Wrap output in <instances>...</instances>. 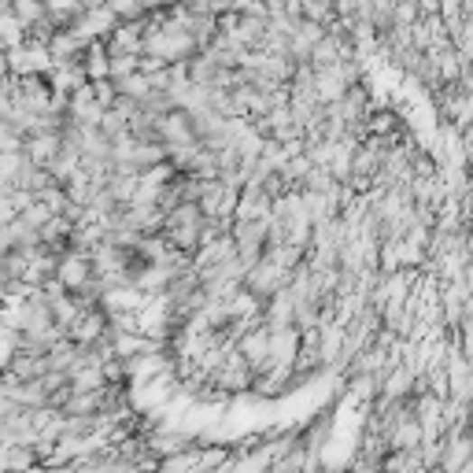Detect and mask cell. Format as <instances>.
Masks as SVG:
<instances>
[{
    "instance_id": "cell-9",
    "label": "cell",
    "mask_w": 473,
    "mask_h": 473,
    "mask_svg": "<svg viewBox=\"0 0 473 473\" xmlns=\"http://www.w3.org/2000/svg\"><path fill=\"white\" fill-rule=\"evenodd\" d=\"M385 448H388V451H418V448H422V429H418V422H414L411 414L400 418L396 425H392Z\"/></svg>"
},
{
    "instance_id": "cell-16",
    "label": "cell",
    "mask_w": 473,
    "mask_h": 473,
    "mask_svg": "<svg viewBox=\"0 0 473 473\" xmlns=\"http://www.w3.org/2000/svg\"><path fill=\"white\" fill-rule=\"evenodd\" d=\"M12 15V5H0V19H8Z\"/></svg>"
},
{
    "instance_id": "cell-11",
    "label": "cell",
    "mask_w": 473,
    "mask_h": 473,
    "mask_svg": "<svg viewBox=\"0 0 473 473\" xmlns=\"http://www.w3.org/2000/svg\"><path fill=\"white\" fill-rule=\"evenodd\" d=\"M33 466H37V459L30 448H5V473H23Z\"/></svg>"
},
{
    "instance_id": "cell-4",
    "label": "cell",
    "mask_w": 473,
    "mask_h": 473,
    "mask_svg": "<svg viewBox=\"0 0 473 473\" xmlns=\"http://www.w3.org/2000/svg\"><path fill=\"white\" fill-rule=\"evenodd\" d=\"M100 45H104L107 60L111 56H141V49H144V26L141 23H115L111 33L104 37Z\"/></svg>"
},
{
    "instance_id": "cell-14",
    "label": "cell",
    "mask_w": 473,
    "mask_h": 473,
    "mask_svg": "<svg viewBox=\"0 0 473 473\" xmlns=\"http://www.w3.org/2000/svg\"><path fill=\"white\" fill-rule=\"evenodd\" d=\"M23 163H26V155H23V152H19V155H0V185H12Z\"/></svg>"
},
{
    "instance_id": "cell-15",
    "label": "cell",
    "mask_w": 473,
    "mask_h": 473,
    "mask_svg": "<svg viewBox=\"0 0 473 473\" xmlns=\"http://www.w3.org/2000/svg\"><path fill=\"white\" fill-rule=\"evenodd\" d=\"M0 78H8V56L0 52Z\"/></svg>"
},
{
    "instance_id": "cell-6",
    "label": "cell",
    "mask_w": 473,
    "mask_h": 473,
    "mask_svg": "<svg viewBox=\"0 0 473 473\" xmlns=\"http://www.w3.org/2000/svg\"><path fill=\"white\" fill-rule=\"evenodd\" d=\"M211 381H215L218 388L236 392V388H248L255 377H252V370H248V363L241 359V355H236V351H226V355H222V363L211 370Z\"/></svg>"
},
{
    "instance_id": "cell-2",
    "label": "cell",
    "mask_w": 473,
    "mask_h": 473,
    "mask_svg": "<svg viewBox=\"0 0 473 473\" xmlns=\"http://www.w3.org/2000/svg\"><path fill=\"white\" fill-rule=\"evenodd\" d=\"M289 282H292L289 274H282L274 263L259 259L255 266H248V270H245V282H241V289H245L252 300H259V303H263V300H270V296H278Z\"/></svg>"
},
{
    "instance_id": "cell-7",
    "label": "cell",
    "mask_w": 473,
    "mask_h": 473,
    "mask_svg": "<svg viewBox=\"0 0 473 473\" xmlns=\"http://www.w3.org/2000/svg\"><path fill=\"white\" fill-rule=\"evenodd\" d=\"M23 155H26L33 167L49 171V163L60 155V134H30V137L23 141Z\"/></svg>"
},
{
    "instance_id": "cell-5",
    "label": "cell",
    "mask_w": 473,
    "mask_h": 473,
    "mask_svg": "<svg viewBox=\"0 0 473 473\" xmlns=\"http://www.w3.org/2000/svg\"><path fill=\"white\" fill-rule=\"evenodd\" d=\"M56 282L63 285L67 296H78L89 282H93V266L86 255H74V252H63L60 263H56Z\"/></svg>"
},
{
    "instance_id": "cell-12",
    "label": "cell",
    "mask_w": 473,
    "mask_h": 473,
    "mask_svg": "<svg viewBox=\"0 0 473 473\" xmlns=\"http://www.w3.org/2000/svg\"><path fill=\"white\" fill-rule=\"evenodd\" d=\"M329 185H333V174H329L326 167H311L307 178H303V185H300V192H314V196H319V192H326Z\"/></svg>"
},
{
    "instance_id": "cell-13",
    "label": "cell",
    "mask_w": 473,
    "mask_h": 473,
    "mask_svg": "<svg viewBox=\"0 0 473 473\" xmlns=\"http://www.w3.org/2000/svg\"><path fill=\"white\" fill-rule=\"evenodd\" d=\"M23 134L15 130V126H8L5 118H0V155H19L23 152Z\"/></svg>"
},
{
    "instance_id": "cell-3",
    "label": "cell",
    "mask_w": 473,
    "mask_h": 473,
    "mask_svg": "<svg viewBox=\"0 0 473 473\" xmlns=\"http://www.w3.org/2000/svg\"><path fill=\"white\" fill-rule=\"evenodd\" d=\"M104 333H107V314L97 307V311H82V314H78V319L63 329V340H70L74 348H93Z\"/></svg>"
},
{
    "instance_id": "cell-8",
    "label": "cell",
    "mask_w": 473,
    "mask_h": 473,
    "mask_svg": "<svg viewBox=\"0 0 473 473\" xmlns=\"http://www.w3.org/2000/svg\"><path fill=\"white\" fill-rule=\"evenodd\" d=\"M296 351H300V333H296V329H278V333H270V344H266L270 370H274V366H292Z\"/></svg>"
},
{
    "instance_id": "cell-1",
    "label": "cell",
    "mask_w": 473,
    "mask_h": 473,
    "mask_svg": "<svg viewBox=\"0 0 473 473\" xmlns=\"http://www.w3.org/2000/svg\"><path fill=\"white\" fill-rule=\"evenodd\" d=\"M49 374L45 366V351L42 348H33V344H19L12 355H8V363H5V381L12 385H30V381H42Z\"/></svg>"
},
{
    "instance_id": "cell-10",
    "label": "cell",
    "mask_w": 473,
    "mask_h": 473,
    "mask_svg": "<svg viewBox=\"0 0 473 473\" xmlns=\"http://www.w3.org/2000/svg\"><path fill=\"white\" fill-rule=\"evenodd\" d=\"M49 185H56V181L49 178V171L33 167L30 160L19 167V174H15V181H12V189H15V192H26V196H33V200H37V196H42Z\"/></svg>"
}]
</instances>
